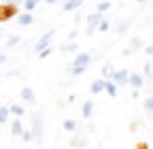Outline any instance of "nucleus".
I'll return each instance as SVG.
<instances>
[{"label": "nucleus", "mask_w": 153, "mask_h": 149, "mask_svg": "<svg viewBox=\"0 0 153 149\" xmlns=\"http://www.w3.org/2000/svg\"><path fill=\"white\" fill-rule=\"evenodd\" d=\"M91 62V55L89 53H79V55H74V60H72V66H70V74L72 77H79V74H83L87 70Z\"/></svg>", "instance_id": "1"}, {"label": "nucleus", "mask_w": 153, "mask_h": 149, "mask_svg": "<svg viewBox=\"0 0 153 149\" xmlns=\"http://www.w3.org/2000/svg\"><path fill=\"white\" fill-rule=\"evenodd\" d=\"M17 15V4H9V2H0V22H9Z\"/></svg>", "instance_id": "2"}, {"label": "nucleus", "mask_w": 153, "mask_h": 149, "mask_svg": "<svg viewBox=\"0 0 153 149\" xmlns=\"http://www.w3.org/2000/svg\"><path fill=\"white\" fill-rule=\"evenodd\" d=\"M53 36H55V30H49V32H45L41 39L36 41V45H34V49H36V53H41V51H45L47 47H51V41H53Z\"/></svg>", "instance_id": "3"}, {"label": "nucleus", "mask_w": 153, "mask_h": 149, "mask_svg": "<svg viewBox=\"0 0 153 149\" xmlns=\"http://www.w3.org/2000/svg\"><path fill=\"white\" fill-rule=\"evenodd\" d=\"M102 13H91V15H87V34H94L96 30H98V26L102 24Z\"/></svg>", "instance_id": "4"}, {"label": "nucleus", "mask_w": 153, "mask_h": 149, "mask_svg": "<svg viewBox=\"0 0 153 149\" xmlns=\"http://www.w3.org/2000/svg\"><path fill=\"white\" fill-rule=\"evenodd\" d=\"M32 132H34L36 141L43 139V119H41V113H34L32 115Z\"/></svg>", "instance_id": "5"}, {"label": "nucleus", "mask_w": 153, "mask_h": 149, "mask_svg": "<svg viewBox=\"0 0 153 149\" xmlns=\"http://www.w3.org/2000/svg\"><path fill=\"white\" fill-rule=\"evenodd\" d=\"M130 74H132V72H130L128 68H119V70H115V74H113L111 81L117 83V85H126V83L130 81Z\"/></svg>", "instance_id": "6"}, {"label": "nucleus", "mask_w": 153, "mask_h": 149, "mask_svg": "<svg viewBox=\"0 0 153 149\" xmlns=\"http://www.w3.org/2000/svg\"><path fill=\"white\" fill-rule=\"evenodd\" d=\"M128 83H130V85H132L134 89L138 92V89L143 87V83H145V77H143L140 72H132V74H130V81H128Z\"/></svg>", "instance_id": "7"}, {"label": "nucleus", "mask_w": 153, "mask_h": 149, "mask_svg": "<svg viewBox=\"0 0 153 149\" xmlns=\"http://www.w3.org/2000/svg\"><path fill=\"white\" fill-rule=\"evenodd\" d=\"M22 98L28 102V104H36V94L32 87H22Z\"/></svg>", "instance_id": "8"}, {"label": "nucleus", "mask_w": 153, "mask_h": 149, "mask_svg": "<svg viewBox=\"0 0 153 149\" xmlns=\"http://www.w3.org/2000/svg\"><path fill=\"white\" fill-rule=\"evenodd\" d=\"M104 87H106V79H96V81H91L89 92L91 94H100V92H104Z\"/></svg>", "instance_id": "9"}, {"label": "nucleus", "mask_w": 153, "mask_h": 149, "mask_svg": "<svg viewBox=\"0 0 153 149\" xmlns=\"http://www.w3.org/2000/svg\"><path fill=\"white\" fill-rule=\"evenodd\" d=\"M81 4H83V0H66V2L62 4V11H66V13L68 11H76Z\"/></svg>", "instance_id": "10"}, {"label": "nucleus", "mask_w": 153, "mask_h": 149, "mask_svg": "<svg viewBox=\"0 0 153 149\" xmlns=\"http://www.w3.org/2000/svg\"><path fill=\"white\" fill-rule=\"evenodd\" d=\"M91 113H94V102H91V100L83 102V107H81V115H83V119H89Z\"/></svg>", "instance_id": "11"}, {"label": "nucleus", "mask_w": 153, "mask_h": 149, "mask_svg": "<svg viewBox=\"0 0 153 149\" xmlns=\"http://www.w3.org/2000/svg\"><path fill=\"white\" fill-rule=\"evenodd\" d=\"M11 132H13L15 136H22V134H24V124H22V119H19V117L11 124Z\"/></svg>", "instance_id": "12"}, {"label": "nucleus", "mask_w": 153, "mask_h": 149, "mask_svg": "<svg viewBox=\"0 0 153 149\" xmlns=\"http://www.w3.org/2000/svg\"><path fill=\"white\" fill-rule=\"evenodd\" d=\"M32 22H34V17H32V13H22V15L17 17V24H19V26H30Z\"/></svg>", "instance_id": "13"}, {"label": "nucleus", "mask_w": 153, "mask_h": 149, "mask_svg": "<svg viewBox=\"0 0 153 149\" xmlns=\"http://www.w3.org/2000/svg\"><path fill=\"white\" fill-rule=\"evenodd\" d=\"M9 115H11V107L2 104V107H0V124H4V121H9Z\"/></svg>", "instance_id": "14"}, {"label": "nucleus", "mask_w": 153, "mask_h": 149, "mask_svg": "<svg viewBox=\"0 0 153 149\" xmlns=\"http://www.w3.org/2000/svg\"><path fill=\"white\" fill-rule=\"evenodd\" d=\"M104 92L111 96V98H115L117 96V83H113V81H106V87H104Z\"/></svg>", "instance_id": "15"}, {"label": "nucleus", "mask_w": 153, "mask_h": 149, "mask_svg": "<svg viewBox=\"0 0 153 149\" xmlns=\"http://www.w3.org/2000/svg\"><path fill=\"white\" fill-rule=\"evenodd\" d=\"M111 7H113L111 0H102V2H98V7H96V13H106Z\"/></svg>", "instance_id": "16"}, {"label": "nucleus", "mask_w": 153, "mask_h": 149, "mask_svg": "<svg viewBox=\"0 0 153 149\" xmlns=\"http://www.w3.org/2000/svg\"><path fill=\"white\" fill-rule=\"evenodd\" d=\"M113 74H115L113 66H111V64H104V66H102V79L108 81V79H113Z\"/></svg>", "instance_id": "17"}, {"label": "nucleus", "mask_w": 153, "mask_h": 149, "mask_svg": "<svg viewBox=\"0 0 153 149\" xmlns=\"http://www.w3.org/2000/svg\"><path fill=\"white\" fill-rule=\"evenodd\" d=\"M62 128L66 130V132H74V130H76V121H74V119H66V121L62 124Z\"/></svg>", "instance_id": "18"}, {"label": "nucleus", "mask_w": 153, "mask_h": 149, "mask_svg": "<svg viewBox=\"0 0 153 149\" xmlns=\"http://www.w3.org/2000/svg\"><path fill=\"white\" fill-rule=\"evenodd\" d=\"M11 113H13L15 117H22V115H24V107H22V104H11Z\"/></svg>", "instance_id": "19"}, {"label": "nucleus", "mask_w": 153, "mask_h": 149, "mask_svg": "<svg viewBox=\"0 0 153 149\" xmlns=\"http://www.w3.org/2000/svg\"><path fill=\"white\" fill-rule=\"evenodd\" d=\"M38 2H41V0H26V2H24V9H26V13H32V9H34Z\"/></svg>", "instance_id": "20"}, {"label": "nucleus", "mask_w": 153, "mask_h": 149, "mask_svg": "<svg viewBox=\"0 0 153 149\" xmlns=\"http://www.w3.org/2000/svg\"><path fill=\"white\" fill-rule=\"evenodd\" d=\"M143 77H147V79H151V77H153V66H151V62H147V64H145V68H143Z\"/></svg>", "instance_id": "21"}, {"label": "nucleus", "mask_w": 153, "mask_h": 149, "mask_svg": "<svg viewBox=\"0 0 153 149\" xmlns=\"http://www.w3.org/2000/svg\"><path fill=\"white\" fill-rule=\"evenodd\" d=\"M19 41H22V36H11V39H7V47H15V45H19Z\"/></svg>", "instance_id": "22"}, {"label": "nucleus", "mask_w": 153, "mask_h": 149, "mask_svg": "<svg viewBox=\"0 0 153 149\" xmlns=\"http://www.w3.org/2000/svg\"><path fill=\"white\" fill-rule=\"evenodd\" d=\"M145 111H147V113H153V96L145 98Z\"/></svg>", "instance_id": "23"}, {"label": "nucleus", "mask_w": 153, "mask_h": 149, "mask_svg": "<svg viewBox=\"0 0 153 149\" xmlns=\"http://www.w3.org/2000/svg\"><path fill=\"white\" fill-rule=\"evenodd\" d=\"M32 139H34V132H32V130H24L22 141H24V143H28V141H32Z\"/></svg>", "instance_id": "24"}, {"label": "nucleus", "mask_w": 153, "mask_h": 149, "mask_svg": "<svg viewBox=\"0 0 153 149\" xmlns=\"http://www.w3.org/2000/svg\"><path fill=\"white\" fill-rule=\"evenodd\" d=\"M108 28H111V22H108V19H102V24L98 26V32H106Z\"/></svg>", "instance_id": "25"}, {"label": "nucleus", "mask_w": 153, "mask_h": 149, "mask_svg": "<svg viewBox=\"0 0 153 149\" xmlns=\"http://www.w3.org/2000/svg\"><path fill=\"white\" fill-rule=\"evenodd\" d=\"M51 53H53V49H51V47H47L45 51H41V53H38V58H41V60H45V58H49Z\"/></svg>", "instance_id": "26"}, {"label": "nucleus", "mask_w": 153, "mask_h": 149, "mask_svg": "<svg viewBox=\"0 0 153 149\" xmlns=\"http://www.w3.org/2000/svg\"><path fill=\"white\" fill-rule=\"evenodd\" d=\"M62 51H76V45H74V43H68V45H62Z\"/></svg>", "instance_id": "27"}, {"label": "nucleus", "mask_w": 153, "mask_h": 149, "mask_svg": "<svg viewBox=\"0 0 153 149\" xmlns=\"http://www.w3.org/2000/svg\"><path fill=\"white\" fill-rule=\"evenodd\" d=\"M136 149H149V145L145 141H140V143H136Z\"/></svg>", "instance_id": "28"}, {"label": "nucleus", "mask_w": 153, "mask_h": 149, "mask_svg": "<svg viewBox=\"0 0 153 149\" xmlns=\"http://www.w3.org/2000/svg\"><path fill=\"white\" fill-rule=\"evenodd\" d=\"M145 53H147V55H153V43H151V45H147V47H145Z\"/></svg>", "instance_id": "29"}, {"label": "nucleus", "mask_w": 153, "mask_h": 149, "mask_svg": "<svg viewBox=\"0 0 153 149\" xmlns=\"http://www.w3.org/2000/svg\"><path fill=\"white\" fill-rule=\"evenodd\" d=\"M140 45H143L140 39H134V41H132V47H140Z\"/></svg>", "instance_id": "30"}, {"label": "nucleus", "mask_w": 153, "mask_h": 149, "mask_svg": "<svg viewBox=\"0 0 153 149\" xmlns=\"http://www.w3.org/2000/svg\"><path fill=\"white\" fill-rule=\"evenodd\" d=\"M4 2H9V4H19L22 0H4ZM22 4H24V2H22Z\"/></svg>", "instance_id": "31"}, {"label": "nucleus", "mask_w": 153, "mask_h": 149, "mask_svg": "<svg viewBox=\"0 0 153 149\" xmlns=\"http://www.w3.org/2000/svg\"><path fill=\"white\" fill-rule=\"evenodd\" d=\"M126 28H128V22H126V24H121V26H119L117 30H119V32H126Z\"/></svg>", "instance_id": "32"}, {"label": "nucleus", "mask_w": 153, "mask_h": 149, "mask_svg": "<svg viewBox=\"0 0 153 149\" xmlns=\"http://www.w3.org/2000/svg\"><path fill=\"white\" fill-rule=\"evenodd\" d=\"M4 62H7V55H4V53H0V64H4Z\"/></svg>", "instance_id": "33"}, {"label": "nucleus", "mask_w": 153, "mask_h": 149, "mask_svg": "<svg viewBox=\"0 0 153 149\" xmlns=\"http://www.w3.org/2000/svg\"><path fill=\"white\" fill-rule=\"evenodd\" d=\"M45 2H47V4H55V2H57V0H45Z\"/></svg>", "instance_id": "34"}, {"label": "nucleus", "mask_w": 153, "mask_h": 149, "mask_svg": "<svg viewBox=\"0 0 153 149\" xmlns=\"http://www.w3.org/2000/svg\"><path fill=\"white\" fill-rule=\"evenodd\" d=\"M136 2H147V0H136Z\"/></svg>", "instance_id": "35"}, {"label": "nucleus", "mask_w": 153, "mask_h": 149, "mask_svg": "<svg viewBox=\"0 0 153 149\" xmlns=\"http://www.w3.org/2000/svg\"><path fill=\"white\" fill-rule=\"evenodd\" d=\"M151 81H153V77H151Z\"/></svg>", "instance_id": "36"}]
</instances>
